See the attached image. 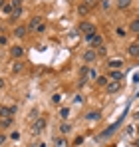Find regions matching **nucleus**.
<instances>
[{
	"mask_svg": "<svg viewBox=\"0 0 139 147\" xmlns=\"http://www.w3.org/2000/svg\"><path fill=\"white\" fill-rule=\"evenodd\" d=\"M86 42H90L93 48H101V46H103V38H101L97 32H95V34H88V36H86Z\"/></svg>",
	"mask_w": 139,
	"mask_h": 147,
	"instance_id": "nucleus-1",
	"label": "nucleus"
},
{
	"mask_svg": "<svg viewBox=\"0 0 139 147\" xmlns=\"http://www.w3.org/2000/svg\"><path fill=\"white\" fill-rule=\"evenodd\" d=\"M46 129V119H42V117H38V119H34L32 123V133H36V135H40L42 131Z\"/></svg>",
	"mask_w": 139,
	"mask_h": 147,
	"instance_id": "nucleus-2",
	"label": "nucleus"
},
{
	"mask_svg": "<svg viewBox=\"0 0 139 147\" xmlns=\"http://www.w3.org/2000/svg\"><path fill=\"white\" fill-rule=\"evenodd\" d=\"M42 20H44L42 16H34V18L28 22V32H34V30H38V28L42 26Z\"/></svg>",
	"mask_w": 139,
	"mask_h": 147,
	"instance_id": "nucleus-3",
	"label": "nucleus"
},
{
	"mask_svg": "<svg viewBox=\"0 0 139 147\" xmlns=\"http://www.w3.org/2000/svg\"><path fill=\"white\" fill-rule=\"evenodd\" d=\"M80 32L86 34V36H88V34H95V26L90 24V22H82V24H80Z\"/></svg>",
	"mask_w": 139,
	"mask_h": 147,
	"instance_id": "nucleus-4",
	"label": "nucleus"
},
{
	"mask_svg": "<svg viewBox=\"0 0 139 147\" xmlns=\"http://www.w3.org/2000/svg\"><path fill=\"white\" fill-rule=\"evenodd\" d=\"M95 60H97V52L95 50H86L84 52V62L90 64V62H95Z\"/></svg>",
	"mask_w": 139,
	"mask_h": 147,
	"instance_id": "nucleus-5",
	"label": "nucleus"
},
{
	"mask_svg": "<svg viewBox=\"0 0 139 147\" xmlns=\"http://www.w3.org/2000/svg\"><path fill=\"white\" fill-rule=\"evenodd\" d=\"M10 56H12L14 60L22 58V56H24V48H22V46H12V48H10Z\"/></svg>",
	"mask_w": 139,
	"mask_h": 147,
	"instance_id": "nucleus-6",
	"label": "nucleus"
},
{
	"mask_svg": "<svg viewBox=\"0 0 139 147\" xmlns=\"http://www.w3.org/2000/svg\"><path fill=\"white\" fill-rule=\"evenodd\" d=\"M26 34H28V26H16L14 28V36L16 38H26Z\"/></svg>",
	"mask_w": 139,
	"mask_h": 147,
	"instance_id": "nucleus-7",
	"label": "nucleus"
},
{
	"mask_svg": "<svg viewBox=\"0 0 139 147\" xmlns=\"http://www.w3.org/2000/svg\"><path fill=\"white\" fill-rule=\"evenodd\" d=\"M119 88H121V84H119V82H109V84L105 86L107 94H115V92H119Z\"/></svg>",
	"mask_w": 139,
	"mask_h": 147,
	"instance_id": "nucleus-8",
	"label": "nucleus"
},
{
	"mask_svg": "<svg viewBox=\"0 0 139 147\" xmlns=\"http://www.w3.org/2000/svg\"><path fill=\"white\" fill-rule=\"evenodd\" d=\"M127 54H129V58H139V44H129Z\"/></svg>",
	"mask_w": 139,
	"mask_h": 147,
	"instance_id": "nucleus-9",
	"label": "nucleus"
},
{
	"mask_svg": "<svg viewBox=\"0 0 139 147\" xmlns=\"http://www.w3.org/2000/svg\"><path fill=\"white\" fill-rule=\"evenodd\" d=\"M109 78H111V82H121V80H123V72H119V70H109Z\"/></svg>",
	"mask_w": 139,
	"mask_h": 147,
	"instance_id": "nucleus-10",
	"label": "nucleus"
},
{
	"mask_svg": "<svg viewBox=\"0 0 139 147\" xmlns=\"http://www.w3.org/2000/svg\"><path fill=\"white\" fill-rule=\"evenodd\" d=\"M99 115H101V111H99V109H92V111H88V113H86V119L93 121V119H99Z\"/></svg>",
	"mask_w": 139,
	"mask_h": 147,
	"instance_id": "nucleus-11",
	"label": "nucleus"
},
{
	"mask_svg": "<svg viewBox=\"0 0 139 147\" xmlns=\"http://www.w3.org/2000/svg\"><path fill=\"white\" fill-rule=\"evenodd\" d=\"M121 66H123L121 60H109V62H107V68H109V70H119Z\"/></svg>",
	"mask_w": 139,
	"mask_h": 147,
	"instance_id": "nucleus-12",
	"label": "nucleus"
},
{
	"mask_svg": "<svg viewBox=\"0 0 139 147\" xmlns=\"http://www.w3.org/2000/svg\"><path fill=\"white\" fill-rule=\"evenodd\" d=\"M4 117H12V113H10V107H0V119H4Z\"/></svg>",
	"mask_w": 139,
	"mask_h": 147,
	"instance_id": "nucleus-13",
	"label": "nucleus"
},
{
	"mask_svg": "<svg viewBox=\"0 0 139 147\" xmlns=\"http://www.w3.org/2000/svg\"><path fill=\"white\" fill-rule=\"evenodd\" d=\"M70 131H72V125H70V123H62V125H60V133H62V135H66V133H70Z\"/></svg>",
	"mask_w": 139,
	"mask_h": 147,
	"instance_id": "nucleus-14",
	"label": "nucleus"
},
{
	"mask_svg": "<svg viewBox=\"0 0 139 147\" xmlns=\"http://www.w3.org/2000/svg\"><path fill=\"white\" fill-rule=\"evenodd\" d=\"M95 84H97L99 88H105V86H107V78H105V76H97Z\"/></svg>",
	"mask_w": 139,
	"mask_h": 147,
	"instance_id": "nucleus-15",
	"label": "nucleus"
},
{
	"mask_svg": "<svg viewBox=\"0 0 139 147\" xmlns=\"http://www.w3.org/2000/svg\"><path fill=\"white\" fill-rule=\"evenodd\" d=\"M129 4H131V0H117V8H119V10L129 8Z\"/></svg>",
	"mask_w": 139,
	"mask_h": 147,
	"instance_id": "nucleus-16",
	"label": "nucleus"
},
{
	"mask_svg": "<svg viewBox=\"0 0 139 147\" xmlns=\"http://www.w3.org/2000/svg\"><path fill=\"white\" fill-rule=\"evenodd\" d=\"M22 70H24V64H22V62H14V66H12V72H14V74H20Z\"/></svg>",
	"mask_w": 139,
	"mask_h": 147,
	"instance_id": "nucleus-17",
	"label": "nucleus"
},
{
	"mask_svg": "<svg viewBox=\"0 0 139 147\" xmlns=\"http://www.w3.org/2000/svg\"><path fill=\"white\" fill-rule=\"evenodd\" d=\"M60 117H62L64 121L68 119L70 117V107H62V109H60Z\"/></svg>",
	"mask_w": 139,
	"mask_h": 147,
	"instance_id": "nucleus-18",
	"label": "nucleus"
},
{
	"mask_svg": "<svg viewBox=\"0 0 139 147\" xmlns=\"http://www.w3.org/2000/svg\"><path fill=\"white\" fill-rule=\"evenodd\" d=\"M129 30H131V32H139V18H137V20H131Z\"/></svg>",
	"mask_w": 139,
	"mask_h": 147,
	"instance_id": "nucleus-19",
	"label": "nucleus"
},
{
	"mask_svg": "<svg viewBox=\"0 0 139 147\" xmlns=\"http://www.w3.org/2000/svg\"><path fill=\"white\" fill-rule=\"evenodd\" d=\"M0 125L6 129V127H10L12 125V117H4V119H0Z\"/></svg>",
	"mask_w": 139,
	"mask_h": 147,
	"instance_id": "nucleus-20",
	"label": "nucleus"
},
{
	"mask_svg": "<svg viewBox=\"0 0 139 147\" xmlns=\"http://www.w3.org/2000/svg\"><path fill=\"white\" fill-rule=\"evenodd\" d=\"M78 12H80V14H82V16H86V14H88V12H90V8H88V6H86V4H80V6H78Z\"/></svg>",
	"mask_w": 139,
	"mask_h": 147,
	"instance_id": "nucleus-21",
	"label": "nucleus"
},
{
	"mask_svg": "<svg viewBox=\"0 0 139 147\" xmlns=\"http://www.w3.org/2000/svg\"><path fill=\"white\" fill-rule=\"evenodd\" d=\"M99 6H101V10H109L111 8V2L109 0H99Z\"/></svg>",
	"mask_w": 139,
	"mask_h": 147,
	"instance_id": "nucleus-22",
	"label": "nucleus"
},
{
	"mask_svg": "<svg viewBox=\"0 0 139 147\" xmlns=\"http://www.w3.org/2000/svg\"><path fill=\"white\" fill-rule=\"evenodd\" d=\"M86 76H90V68H88V66H84V68L80 70V78H84V80H86Z\"/></svg>",
	"mask_w": 139,
	"mask_h": 147,
	"instance_id": "nucleus-23",
	"label": "nucleus"
},
{
	"mask_svg": "<svg viewBox=\"0 0 139 147\" xmlns=\"http://www.w3.org/2000/svg\"><path fill=\"white\" fill-rule=\"evenodd\" d=\"M84 4L88 8H93V6H97V0H84Z\"/></svg>",
	"mask_w": 139,
	"mask_h": 147,
	"instance_id": "nucleus-24",
	"label": "nucleus"
},
{
	"mask_svg": "<svg viewBox=\"0 0 139 147\" xmlns=\"http://www.w3.org/2000/svg\"><path fill=\"white\" fill-rule=\"evenodd\" d=\"M2 10H4L6 14H12V10H14V8H12V4H6V6H4Z\"/></svg>",
	"mask_w": 139,
	"mask_h": 147,
	"instance_id": "nucleus-25",
	"label": "nucleus"
},
{
	"mask_svg": "<svg viewBox=\"0 0 139 147\" xmlns=\"http://www.w3.org/2000/svg\"><path fill=\"white\" fill-rule=\"evenodd\" d=\"M56 147H66V141L64 139H56Z\"/></svg>",
	"mask_w": 139,
	"mask_h": 147,
	"instance_id": "nucleus-26",
	"label": "nucleus"
},
{
	"mask_svg": "<svg viewBox=\"0 0 139 147\" xmlns=\"http://www.w3.org/2000/svg\"><path fill=\"white\" fill-rule=\"evenodd\" d=\"M30 115H32V119H38V117H40V115H38V109H32Z\"/></svg>",
	"mask_w": 139,
	"mask_h": 147,
	"instance_id": "nucleus-27",
	"label": "nucleus"
},
{
	"mask_svg": "<svg viewBox=\"0 0 139 147\" xmlns=\"http://www.w3.org/2000/svg\"><path fill=\"white\" fill-rule=\"evenodd\" d=\"M105 52H107V50L101 46V48H97V56H105Z\"/></svg>",
	"mask_w": 139,
	"mask_h": 147,
	"instance_id": "nucleus-28",
	"label": "nucleus"
},
{
	"mask_svg": "<svg viewBox=\"0 0 139 147\" xmlns=\"http://www.w3.org/2000/svg\"><path fill=\"white\" fill-rule=\"evenodd\" d=\"M52 101H54V103H56V105H58V103H60V101H62V98H60V96H58V94H56V96H54V98H52Z\"/></svg>",
	"mask_w": 139,
	"mask_h": 147,
	"instance_id": "nucleus-29",
	"label": "nucleus"
},
{
	"mask_svg": "<svg viewBox=\"0 0 139 147\" xmlns=\"http://www.w3.org/2000/svg\"><path fill=\"white\" fill-rule=\"evenodd\" d=\"M74 101H76V103H82V101H84V96H80V94H78V96L74 98Z\"/></svg>",
	"mask_w": 139,
	"mask_h": 147,
	"instance_id": "nucleus-30",
	"label": "nucleus"
},
{
	"mask_svg": "<svg viewBox=\"0 0 139 147\" xmlns=\"http://www.w3.org/2000/svg\"><path fill=\"white\" fill-rule=\"evenodd\" d=\"M10 113H12V117H14V115L18 113V107H16V105H12V107H10Z\"/></svg>",
	"mask_w": 139,
	"mask_h": 147,
	"instance_id": "nucleus-31",
	"label": "nucleus"
},
{
	"mask_svg": "<svg viewBox=\"0 0 139 147\" xmlns=\"http://www.w3.org/2000/svg\"><path fill=\"white\" fill-rule=\"evenodd\" d=\"M6 42H8V38H6V36H0V46H4Z\"/></svg>",
	"mask_w": 139,
	"mask_h": 147,
	"instance_id": "nucleus-32",
	"label": "nucleus"
},
{
	"mask_svg": "<svg viewBox=\"0 0 139 147\" xmlns=\"http://www.w3.org/2000/svg\"><path fill=\"white\" fill-rule=\"evenodd\" d=\"M10 137H12V139H20V133H18V131H14V133H12Z\"/></svg>",
	"mask_w": 139,
	"mask_h": 147,
	"instance_id": "nucleus-33",
	"label": "nucleus"
},
{
	"mask_svg": "<svg viewBox=\"0 0 139 147\" xmlns=\"http://www.w3.org/2000/svg\"><path fill=\"white\" fill-rule=\"evenodd\" d=\"M4 141H6V135H4V133H0V145H4Z\"/></svg>",
	"mask_w": 139,
	"mask_h": 147,
	"instance_id": "nucleus-34",
	"label": "nucleus"
},
{
	"mask_svg": "<svg viewBox=\"0 0 139 147\" xmlns=\"http://www.w3.org/2000/svg\"><path fill=\"white\" fill-rule=\"evenodd\" d=\"M4 6H6V2H4V0H0V10H2Z\"/></svg>",
	"mask_w": 139,
	"mask_h": 147,
	"instance_id": "nucleus-35",
	"label": "nucleus"
},
{
	"mask_svg": "<svg viewBox=\"0 0 139 147\" xmlns=\"http://www.w3.org/2000/svg\"><path fill=\"white\" fill-rule=\"evenodd\" d=\"M2 88H4V80L0 78V90H2Z\"/></svg>",
	"mask_w": 139,
	"mask_h": 147,
	"instance_id": "nucleus-36",
	"label": "nucleus"
},
{
	"mask_svg": "<svg viewBox=\"0 0 139 147\" xmlns=\"http://www.w3.org/2000/svg\"><path fill=\"white\" fill-rule=\"evenodd\" d=\"M135 119H139V111H137V113H135Z\"/></svg>",
	"mask_w": 139,
	"mask_h": 147,
	"instance_id": "nucleus-37",
	"label": "nucleus"
},
{
	"mask_svg": "<svg viewBox=\"0 0 139 147\" xmlns=\"http://www.w3.org/2000/svg\"><path fill=\"white\" fill-rule=\"evenodd\" d=\"M135 145H137V147H139V139H137V141H135Z\"/></svg>",
	"mask_w": 139,
	"mask_h": 147,
	"instance_id": "nucleus-38",
	"label": "nucleus"
}]
</instances>
